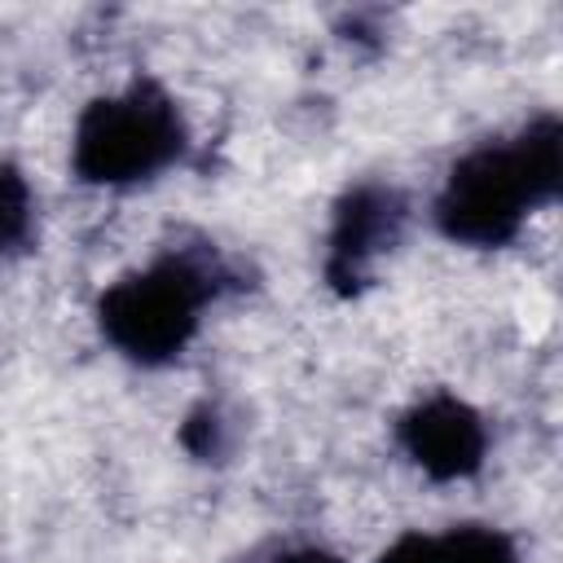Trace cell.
<instances>
[{
	"instance_id": "3957f363",
	"label": "cell",
	"mask_w": 563,
	"mask_h": 563,
	"mask_svg": "<svg viewBox=\"0 0 563 563\" xmlns=\"http://www.w3.org/2000/svg\"><path fill=\"white\" fill-rule=\"evenodd\" d=\"M189 145L176 101L154 84L136 79L114 97L84 106L70 141L75 176L88 185H136L167 172Z\"/></svg>"
},
{
	"instance_id": "7a4b0ae2",
	"label": "cell",
	"mask_w": 563,
	"mask_h": 563,
	"mask_svg": "<svg viewBox=\"0 0 563 563\" xmlns=\"http://www.w3.org/2000/svg\"><path fill=\"white\" fill-rule=\"evenodd\" d=\"M233 282L216 251H167L150 268L123 273L97 299V325L136 365L176 361L198 334L202 308Z\"/></svg>"
},
{
	"instance_id": "52a82bcc",
	"label": "cell",
	"mask_w": 563,
	"mask_h": 563,
	"mask_svg": "<svg viewBox=\"0 0 563 563\" xmlns=\"http://www.w3.org/2000/svg\"><path fill=\"white\" fill-rule=\"evenodd\" d=\"M35 242V198L26 176L0 158V255H22Z\"/></svg>"
},
{
	"instance_id": "8992f818",
	"label": "cell",
	"mask_w": 563,
	"mask_h": 563,
	"mask_svg": "<svg viewBox=\"0 0 563 563\" xmlns=\"http://www.w3.org/2000/svg\"><path fill=\"white\" fill-rule=\"evenodd\" d=\"M374 563H519V550L488 523H457L444 532H405Z\"/></svg>"
},
{
	"instance_id": "9c48e42d",
	"label": "cell",
	"mask_w": 563,
	"mask_h": 563,
	"mask_svg": "<svg viewBox=\"0 0 563 563\" xmlns=\"http://www.w3.org/2000/svg\"><path fill=\"white\" fill-rule=\"evenodd\" d=\"M273 563H343V559H339V554H330V550H321V545H299V550L277 554Z\"/></svg>"
},
{
	"instance_id": "6da1fadb",
	"label": "cell",
	"mask_w": 563,
	"mask_h": 563,
	"mask_svg": "<svg viewBox=\"0 0 563 563\" xmlns=\"http://www.w3.org/2000/svg\"><path fill=\"white\" fill-rule=\"evenodd\" d=\"M563 189V123L537 114L510 141H488L449 167L435 198V224L462 246H506L537 207H550Z\"/></svg>"
},
{
	"instance_id": "277c9868",
	"label": "cell",
	"mask_w": 563,
	"mask_h": 563,
	"mask_svg": "<svg viewBox=\"0 0 563 563\" xmlns=\"http://www.w3.org/2000/svg\"><path fill=\"white\" fill-rule=\"evenodd\" d=\"M409 224V198L387 180H361L334 202L325 242V282L334 295H361L374 268Z\"/></svg>"
},
{
	"instance_id": "5b68a950",
	"label": "cell",
	"mask_w": 563,
	"mask_h": 563,
	"mask_svg": "<svg viewBox=\"0 0 563 563\" xmlns=\"http://www.w3.org/2000/svg\"><path fill=\"white\" fill-rule=\"evenodd\" d=\"M396 440L409 453V462L435 484L475 475L488 453L484 418L449 391H435V396L418 400L413 409H405L396 422Z\"/></svg>"
},
{
	"instance_id": "ba28073f",
	"label": "cell",
	"mask_w": 563,
	"mask_h": 563,
	"mask_svg": "<svg viewBox=\"0 0 563 563\" xmlns=\"http://www.w3.org/2000/svg\"><path fill=\"white\" fill-rule=\"evenodd\" d=\"M180 444H185V453L198 457V462H224V457L233 453V427H229L224 409H220L216 400L194 405V409L185 413V422H180Z\"/></svg>"
}]
</instances>
